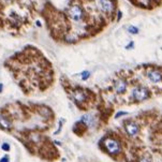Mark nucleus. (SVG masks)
Here are the masks:
<instances>
[{
    "label": "nucleus",
    "mask_w": 162,
    "mask_h": 162,
    "mask_svg": "<svg viewBox=\"0 0 162 162\" xmlns=\"http://www.w3.org/2000/svg\"><path fill=\"white\" fill-rule=\"evenodd\" d=\"M98 4L99 8L105 12V13H111L114 11V8H115V4L112 0H98Z\"/></svg>",
    "instance_id": "39448f33"
},
{
    "label": "nucleus",
    "mask_w": 162,
    "mask_h": 162,
    "mask_svg": "<svg viewBox=\"0 0 162 162\" xmlns=\"http://www.w3.org/2000/svg\"><path fill=\"white\" fill-rule=\"evenodd\" d=\"M54 144H57V145H60L61 143L60 142H58V141H54Z\"/></svg>",
    "instance_id": "5701e85b"
},
{
    "label": "nucleus",
    "mask_w": 162,
    "mask_h": 162,
    "mask_svg": "<svg viewBox=\"0 0 162 162\" xmlns=\"http://www.w3.org/2000/svg\"><path fill=\"white\" fill-rule=\"evenodd\" d=\"M121 16H123V13H121V11H118V17H117V21H120Z\"/></svg>",
    "instance_id": "aec40b11"
},
{
    "label": "nucleus",
    "mask_w": 162,
    "mask_h": 162,
    "mask_svg": "<svg viewBox=\"0 0 162 162\" xmlns=\"http://www.w3.org/2000/svg\"><path fill=\"white\" fill-rule=\"evenodd\" d=\"M68 13H69V16L75 21H81L83 18V10H82V8L80 6H72L69 9Z\"/></svg>",
    "instance_id": "7ed1b4c3"
},
{
    "label": "nucleus",
    "mask_w": 162,
    "mask_h": 162,
    "mask_svg": "<svg viewBox=\"0 0 162 162\" xmlns=\"http://www.w3.org/2000/svg\"><path fill=\"white\" fill-rule=\"evenodd\" d=\"M93 121H95V119H93L92 115H90V114L84 115L81 119V123H85V126H87V127H91L92 125H93Z\"/></svg>",
    "instance_id": "9d476101"
},
{
    "label": "nucleus",
    "mask_w": 162,
    "mask_h": 162,
    "mask_svg": "<svg viewBox=\"0 0 162 162\" xmlns=\"http://www.w3.org/2000/svg\"><path fill=\"white\" fill-rule=\"evenodd\" d=\"M140 162H152V161L148 158H142L141 160H140Z\"/></svg>",
    "instance_id": "6ab92c4d"
},
{
    "label": "nucleus",
    "mask_w": 162,
    "mask_h": 162,
    "mask_svg": "<svg viewBox=\"0 0 162 162\" xmlns=\"http://www.w3.org/2000/svg\"><path fill=\"white\" fill-rule=\"evenodd\" d=\"M4 2H11V1H13V0H3Z\"/></svg>",
    "instance_id": "b1692460"
},
{
    "label": "nucleus",
    "mask_w": 162,
    "mask_h": 162,
    "mask_svg": "<svg viewBox=\"0 0 162 162\" xmlns=\"http://www.w3.org/2000/svg\"><path fill=\"white\" fill-rule=\"evenodd\" d=\"M127 112H119V113H117L116 114V116H115V117H116V118H119V117L120 116H123V115H127Z\"/></svg>",
    "instance_id": "f3484780"
},
{
    "label": "nucleus",
    "mask_w": 162,
    "mask_h": 162,
    "mask_svg": "<svg viewBox=\"0 0 162 162\" xmlns=\"http://www.w3.org/2000/svg\"><path fill=\"white\" fill-rule=\"evenodd\" d=\"M2 91H3V84L0 83V93H2Z\"/></svg>",
    "instance_id": "412c9836"
},
{
    "label": "nucleus",
    "mask_w": 162,
    "mask_h": 162,
    "mask_svg": "<svg viewBox=\"0 0 162 162\" xmlns=\"http://www.w3.org/2000/svg\"><path fill=\"white\" fill-rule=\"evenodd\" d=\"M132 97L135 101H143V100H146L149 97V91H148L147 88L138 86V87H135L132 90Z\"/></svg>",
    "instance_id": "f03ea898"
},
{
    "label": "nucleus",
    "mask_w": 162,
    "mask_h": 162,
    "mask_svg": "<svg viewBox=\"0 0 162 162\" xmlns=\"http://www.w3.org/2000/svg\"><path fill=\"white\" fill-rule=\"evenodd\" d=\"M1 149L3 150V152H10V149H11V146L9 143H7V142H3L2 144H1Z\"/></svg>",
    "instance_id": "f8f14e48"
},
{
    "label": "nucleus",
    "mask_w": 162,
    "mask_h": 162,
    "mask_svg": "<svg viewBox=\"0 0 162 162\" xmlns=\"http://www.w3.org/2000/svg\"><path fill=\"white\" fill-rule=\"evenodd\" d=\"M62 123H64V120H60L59 123H58V130L55 131V134H58L61 131V128H62Z\"/></svg>",
    "instance_id": "2eb2a0df"
},
{
    "label": "nucleus",
    "mask_w": 162,
    "mask_h": 162,
    "mask_svg": "<svg viewBox=\"0 0 162 162\" xmlns=\"http://www.w3.org/2000/svg\"><path fill=\"white\" fill-rule=\"evenodd\" d=\"M128 31L132 33V35H136V33H138V28L135 27V26H129L128 27Z\"/></svg>",
    "instance_id": "ddd939ff"
},
{
    "label": "nucleus",
    "mask_w": 162,
    "mask_h": 162,
    "mask_svg": "<svg viewBox=\"0 0 162 162\" xmlns=\"http://www.w3.org/2000/svg\"><path fill=\"white\" fill-rule=\"evenodd\" d=\"M72 98L76 103H83L87 100V92L81 88H76L72 91Z\"/></svg>",
    "instance_id": "20e7f679"
},
{
    "label": "nucleus",
    "mask_w": 162,
    "mask_h": 162,
    "mask_svg": "<svg viewBox=\"0 0 162 162\" xmlns=\"http://www.w3.org/2000/svg\"><path fill=\"white\" fill-rule=\"evenodd\" d=\"M35 24H37V26H38V27H41V23H40L39 21H37V23H35Z\"/></svg>",
    "instance_id": "4be33fe9"
},
{
    "label": "nucleus",
    "mask_w": 162,
    "mask_h": 162,
    "mask_svg": "<svg viewBox=\"0 0 162 162\" xmlns=\"http://www.w3.org/2000/svg\"><path fill=\"white\" fill-rule=\"evenodd\" d=\"M89 76H90V72H89V71H84V72H82V80H83V81L88 80Z\"/></svg>",
    "instance_id": "4468645a"
},
{
    "label": "nucleus",
    "mask_w": 162,
    "mask_h": 162,
    "mask_svg": "<svg viewBox=\"0 0 162 162\" xmlns=\"http://www.w3.org/2000/svg\"><path fill=\"white\" fill-rule=\"evenodd\" d=\"M39 113L41 114L43 117H45V118H48V117L52 116V112H51L47 107H42V109H40Z\"/></svg>",
    "instance_id": "9b49d317"
},
{
    "label": "nucleus",
    "mask_w": 162,
    "mask_h": 162,
    "mask_svg": "<svg viewBox=\"0 0 162 162\" xmlns=\"http://www.w3.org/2000/svg\"><path fill=\"white\" fill-rule=\"evenodd\" d=\"M152 1H158V0H152Z\"/></svg>",
    "instance_id": "393cba45"
},
{
    "label": "nucleus",
    "mask_w": 162,
    "mask_h": 162,
    "mask_svg": "<svg viewBox=\"0 0 162 162\" xmlns=\"http://www.w3.org/2000/svg\"><path fill=\"white\" fill-rule=\"evenodd\" d=\"M125 129L130 136H135L138 133V126L134 121H128L125 125Z\"/></svg>",
    "instance_id": "6e6552de"
},
{
    "label": "nucleus",
    "mask_w": 162,
    "mask_h": 162,
    "mask_svg": "<svg viewBox=\"0 0 162 162\" xmlns=\"http://www.w3.org/2000/svg\"><path fill=\"white\" fill-rule=\"evenodd\" d=\"M0 162H10V158L9 156H3L0 158Z\"/></svg>",
    "instance_id": "dca6fc26"
},
{
    "label": "nucleus",
    "mask_w": 162,
    "mask_h": 162,
    "mask_svg": "<svg viewBox=\"0 0 162 162\" xmlns=\"http://www.w3.org/2000/svg\"><path fill=\"white\" fill-rule=\"evenodd\" d=\"M133 45H134V43H133V41H131L129 44H128L127 46H126V48L127 49H129V48H131V47H133Z\"/></svg>",
    "instance_id": "a211bd4d"
},
{
    "label": "nucleus",
    "mask_w": 162,
    "mask_h": 162,
    "mask_svg": "<svg viewBox=\"0 0 162 162\" xmlns=\"http://www.w3.org/2000/svg\"><path fill=\"white\" fill-rule=\"evenodd\" d=\"M13 127V125H12V121L7 115H4V114L0 113V128L2 129V130H6V131H10Z\"/></svg>",
    "instance_id": "423d86ee"
},
{
    "label": "nucleus",
    "mask_w": 162,
    "mask_h": 162,
    "mask_svg": "<svg viewBox=\"0 0 162 162\" xmlns=\"http://www.w3.org/2000/svg\"><path fill=\"white\" fill-rule=\"evenodd\" d=\"M114 88H115L117 93H123L127 89V82L125 81V80H123V78H118L114 83Z\"/></svg>",
    "instance_id": "1a4fd4ad"
},
{
    "label": "nucleus",
    "mask_w": 162,
    "mask_h": 162,
    "mask_svg": "<svg viewBox=\"0 0 162 162\" xmlns=\"http://www.w3.org/2000/svg\"><path fill=\"white\" fill-rule=\"evenodd\" d=\"M103 146L109 155H117L121 152V145H120L119 141H117L116 138H106L103 141Z\"/></svg>",
    "instance_id": "f257e3e1"
},
{
    "label": "nucleus",
    "mask_w": 162,
    "mask_h": 162,
    "mask_svg": "<svg viewBox=\"0 0 162 162\" xmlns=\"http://www.w3.org/2000/svg\"><path fill=\"white\" fill-rule=\"evenodd\" d=\"M147 78L152 83H158V82L162 81V73L157 69H149L147 71Z\"/></svg>",
    "instance_id": "0eeeda50"
}]
</instances>
